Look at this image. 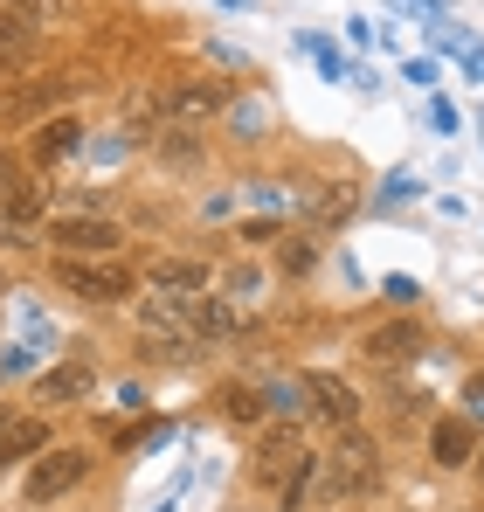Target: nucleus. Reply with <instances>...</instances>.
I'll list each match as a JSON object with an SVG mask.
<instances>
[{
  "instance_id": "nucleus-1",
  "label": "nucleus",
  "mask_w": 484,
  "mask_h": 512,
  "mask_svg": "<svg viewBox=\"0 0 484 512\" xmlns=\"http://www.w3.org/2000/svg\"><path fill=\"white\" fill-rule=\"evenodd\" d=\"M56 277H63V291H77V298H90V305L132 298V270H125L118 256H63Z\"/></svg>"
},
{
  "instance_id": "nucleus-2",
  "label": "nucleus",
  "mask_w": 484,
  "mask_h": 512,
  "mask_svg": "<svg viewBox=\"0 0 484 512\" xmlns=\"http://www.w3.org/2000/svg\"><path fill=\"white\" fill-rule=\"evenodd\" d=\"M83 471H90L83 450H42V457L28 464V478H21V499H28V506H56L63 492L83 485Z\"/></svg>"
},
{
  "instance_id": "nucleus-3",
  "label": "nucleus",
  "mask_w": 484,
  "mask_h": 512,
  "mask_svg": "<svg viewBox=\"0 0 484 512\" xmlns=\"http://www.w3.org/2000/svg\"><path fill=\"white\" fill-rule=\"evenodd\" d=\"M194 305H201V298L146 291V298H139V333L153 346H194Z\"/></svg>"
},
{
  "instance_id": "nucleus-4",
  "label": "nucleus",
  "mask_w": 484,
  "mask_h": 512,
  "mask_svg": "<svg viewBox=\"0 0 484 512\" xmlns=\"http://www.w3.org/2000/svg\"><path fill=\"white\" fill-rule=\"evenodd\" d=\"M49 236H56V250H63V256H111L125 229H118L111 215H90V208L77 215V208H70V215L49 222Z\"/></svg>"
},
{
  "instance_id": "nucleus-5",
  "label": "nucleus",
  "mask_w": 484,
  "mask_h": 512,
  "mask_svg": "<svg viewBox=\"0 0 484 512\" xmlns=\"http://www.w3.org/2000/svg\"><path fill=\"white\" fill-rule=\"evenodd\" d=\"M381 478V457H374V443L360 436V429H346V443L325 457V492L339 499V492H367Z\"/></svg>"
},
{
  "instance_id": "nucleus-6",
  "label": "nucleus",
  "mask_w": 484,
  "mask_h": 512,
  "mask_svg": "<svg viewBox=\"0 0 484 512\" xmlns=\"http://www.w3.org/2000/svg\"><path fill=\"white\" fill-rule=\"evenodd\" d=\"M215 111H229V97H222V84H208V77L166 90V125H201V118H215Z\"/></svg>"
},
{
  "instance_id": "nucleus-7",
  "label": "nucleus",
  "mask_w": 484,
  "mask_h": 512,
  "mask_svg": "<svg viewBox=\"0 0 484 512\" xmlns=\"http://www.w3.org/2000/svg\"><path fill=\"white\" fill-rule=\"evenodd\" d=\"M298 388H305V395H312V402H319V416H325V423L353 429V416H360V395H353V388H346V381H339V374H325V367H312V374H305V381H298Z\"/></svg>"
},
{
  "instance_id": "nucleus-8",
  "label": "nucleus",
  "mask_w": 484,
  "mask_h": 512,
  "mask_svg": "<svg viewBox=\"0 0 484 512\" xmlns=\"http://www.w3.org/2000/svg\"><path fill=\"white\" fill-rule=\"evenodd\" d=\"M146 284L153 291H173V298H208V263L201 256H160L146 270Z\"/></svg>"
},
{
  "instance_id": "nucleus-9",
  "label": "nucleus",
  "mask_w": 484,
  "mask_h": 512,
  "mask_svg": "<svg viewBox=\"0 0 484 512\" xmlns=\"http://www.w3.org/2000/svg\"><path fill=\"white\" fill-rule=\"evenodd\" d=\"M63 77H35V84H7L0 90V125H14V118H42L56 97H63Z\"/></svg>"
},
{
  "instance_id": "nucleus-10",
  "label": "nucleus",
  "mask_w": 484,
  "mask_h": 512,
  "mask_svg": "<svg viewBox=\"0 0 484 512\" xmlns=\"http://www.w3.org/2000/svg\"><path fill=\"white\" fill-rule=\"evenodd\" d=\"M42 450H49V423L0 409V464H14V457H42Z\"/></svg>"
},
{
  "instance_id": "nucleus-11",
  "label": "nucleus",
  "mask_w": 484,
  "mask_h": 512,
  "mask_svg": "<svg viewBox=\"0 0 484 512\" xmlns=\"http://www.w3.org/2000/svg\"><path fill=\"white\" fill-rule=\"evenodd\" d=\"M429 450H436V464H450V471H464L471 457H478V436L464 416H443V423L429 429Z\"/></svg>"
},
{
  "instance_id": "nucleus-12",
  "label": "nucleus",
  "mask_w": 484,
  "mask_h": 512,
  "mask_svg": "<svg viewBox=\"0 0 484 512\" xmlns=\"http://www.w3.org/2000/svg\"><path fill=\"white\" fill-rule=\"evenodd\" d=\"M236 326H242L236 298H201V305H194V346H222V340H236Z\"/></svg>"
},
{
  "instance_id": "nucleus-13",
  "label": "nucleus",
  "mask_w": 484,
  "mask_h": 512,
  "mask_svg": "<svg viewBox=\"0 0 484 512\" xmlns=\"http://www.w3.org/2000/svg\"><path fill=\"white\" fill-rule=\"evenodd\" d=\"M70 153H83V125L77 118H42V132H35V160L42 167H56V160H70Z\"/></svg>"
},
{
  "instance_id": "nucleus-14",
  "label": "nucleus",
  "mask_w": 484,
  "mask_h": 512,
  "mask_svg": "<svg viewBox=\"0 0 484 512\" xmlns=\"http://www.w3.org/2000/svg\"><path fill=\"white\" fill-rule=\"evenodd\" d=\"M83 388H90V360H63V367H49V374L35 381V402L63 409V402H77Z\"/></svg>"
},
{
  "instance_id": "nucleus-15",
  "label": "nucleus",
  "mask_w": 484,
  "mask_h": 512,
  "mask_svg": "<svg viewBox=\"0 0 484 512\" xmlns=\"http://www.w3.org/2000/svg\"><path fill=\"white\" fill-rule=\"evenodd\" d=\"M160 125H166V90H153V84L125 90V139H146Z\"/></svg>"
},
{
  "instance_id": "nucleus-16",
  "label": "nucleus",
  "mask_w": 484,
  "mask_h": 512,
  "mask_svg": "<svg viewBox=\"0 0 484 512\" xmlns=\"http://www.w3.org/2000/svg\"><path fill=\"white\" fill-rule=\"evenodd\" d=\"M367 353H374L381 367H402V360L422 353V333H415V326H381V333L367 340Z\"/></svg>"
},
{
  "instance_id": "nucleus-17",
  "label": "nucleus",
  "mask_w": 484,
  "mask_h": 512,
  "mask_svg": "<svg viewBox=\"0 0 484 512\" xmlns=\"http://www.w3.org/2000/svg\"><path fill=\"white\" fill-rule=\"evenodd\" d=\"M229 132L236 139H263L270 132V104L263 97H229Z\"/></svg>"
},
{
  "instance_id": "nucleus-18",
  "label": "nucleus",
  "mask_w": 484,
  "mask_h": 512,
  "mask_svg": "<svg viewBox=\"0 0 484 512\" xmlns=\"http://www.w3.org/2000/svg\"><path fill=\"white\" fill-rule=\"evenodd\" d=\"M7 14H21V21H77V0H7Z\"/></svg>"
},
{
  "instance_id": "nucleus-19",
  "label": "nucleus",
  "mask_w": 484,
  "mask_h": 512,
  "mask_svg": "<svg viewBox=\"0 0 484 512\" xmlns=\"http://www.w3.org/2000/svg\"><path fill=\"white\" fill-rule=\"evenodd\" d=\"M28 42H35V28H28L21 14H0V63H21Z\"/></svg>"
},
{
  "instance_id": "nucleus-20",
  "label": "nucleus",
  "mask_w": 484,
  "mask_h": 512,
  "mask_svg": "<svg viewBox=\"0 0 484 512\" xmlns=\"http://www.w3.org/2000/svg\"><path fill=\"white\" fill-rule=\"evenodd\" d=\"M222 409H229L236 423H256V416H263V395H256V388H222Z\"/></svg>"
},
{
  "instance_id": "nucleus-21",
  "label": "nucleus",
  "mask_w": 484,
  "mask_h": 512,
  "mask_svg": "<svg viewBox=\"0 0 484 512\" xmlns=\"http://www.w3.org/2000/svg\"><path fill=\"white\" fill-rule=\"evenodd\" d=\"M312 243H305V236H291V243H284V270H312Z\"/></svg>"
},
{
  "instance_id": "nucleus-22",
  "label": "nucleus",
  "mask_w": 484,
  "mask_h": 512,
  "mask_svg": "<svg viewBox=\"0 0 484 512\" xmlns=\"http://www.w3.org/2000/svg\"><path fill=\"white\" fill-rule=\"evenodd\" d=\"M381 291H388V298H395V305H415V298H422V284H415V277H388V284H381Z\"/></svg>"
},
{
  "instance_id": "nucleus-23",
  "label": "nucleus",
  "mask_w": 484,
  "mask_h": 512,
  "mask_svg": "<svg viewBox=\"0 0 484 512\" xmlns=\"http://www.w3.org/2000/svg\"><path fill=\"white\" fill-rule=\"evenodd\" d=\"M464 423H484V374L464 388Z\"/></svg>"
},
{
  "instance_id": "nucleus-24",
  "label": "nucleus",
  "mask_w": 484,
  "mask_h": 512,
  "mask_svg": "<svg viewBox=\"0 0 484 512\" xmlns=\"http://www.w3.org/2000/svg\"><path fill=\"white\" fill-rule=\"evenodd\" d=\"M21 173H28V167H21V160H14V153H7V146H0V194H7V187H14V180H21Z\"/></svg>"
},
{
  "instance_id": "nucleus-25",
  "label": "nucleus",
  "mask_w": 484,
  "mask_h": 512,
  "mask_svg": "<svg viewBox=\"0 0 484 512\" xmlns=\"http://www.w3.org/2000/svg\"><path fill=\"white\" fill-rule=\"evenodd\" d=\"M429 125H436V132H457V111H450V104L436 97V104H429Z\"/></svg>"
},
{
  "instance_id": "nucleus-26",
  "label": "nucleus",
  "mask_w": 484,
  "mask_h": 512,
  "mask_svg": "<svg viewBox=\"0 0 484 512\" xmlns=\"http://www.w3.org/2000/svg\"><path fill=\"white\" fill-rule=\"evenodd\" d=\"M270 236H284L277 222H242V243H270Z\"/></svg>"
},
{
  "instance_id": "nucleus-27",
  "label": "nucleus",
  "mask_w": 484,
  "mask_h": 512,
  "mask_svg": "<svg viewBox=\"0 0 484 512\" xmlns=\"http://www.w3.org/2000/svg\"><path fill=\"white\" fill-rule=\"evenodd\" d=\"M395 7H402V14H415V21H436V7H443V0H395Z\"/></svg>"
},
{
  "instance_id": "nucleus-28",
  "label": "nucleus",
  "mask_w": 484,
  "mask_h": 512,
  "mask_svg": "<svg viewBox=\"0 0 484 512\" xmlns=\"http://www.w3.org/2000/svg\"><path fill=\"white\" fill-rule=\"evenodd\" d=\"M464 77H478V84H484V42H471V49H464Z\"/></svg>"
},
{
  "instance_id": "nucleus-29",
  "label": "nucleus",
  "mask_w": 484,
  "mask_h": 512,
  "mask_svg": "<svg viewBox=\"0 0 484 512\" xmlns=\"http://www.w3.org/2000/svg\"><path fill=\"white\" fill-rule=\"evenodd\" d=\"M215 7H249V0H215Z\"/></svg>"
},
{
  "instance_id": "nucleus-30",
  "label": "nucleus",
  "mask_w": 484,
  "mask_h": 512,
  "mask_svg": "<svg viewBox=\"0 0 484 512\" xmlns=\"http://www.w3.org/2000/svg\"><path fill=\"white\" fill-rule=\"evenodd\" d=\"M478 132H484V118H478Z\"/></svg>"
},
{
  "instance_id": "nucleus-31",
  "label": "nucleus",
  "mask_w": 484,
  "mask_h": 512,
  "mask_svg": "<svg viewBox=\"0 0 484 512\" xmlns=\"http://www.w3.org/2000/svg\"><path fill=\"white\" fill-rule=\"evenodd\" d=\"M478 478H484V464H478Z\"/></svg>"
}]
</instances>
